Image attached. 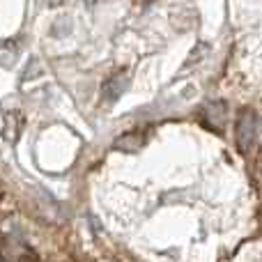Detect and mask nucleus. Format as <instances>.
Segmentation results:
<instances>
[{"label":"nucleus","instance_id":"nucleus-3","mask_svg":"<svg viewBox=\"0 0 262 262\" xmlns=\"http://www.w3.org/2000/svg\"><path fill=\"white\" fill-rule=\"evenodd\" d=\"M5 124H7V129H5V138L9 140V143H14L18 136V127H21V120H18L16 113H9L7 118H5Z\"/></svg>","mask_w":262,"mask_h":262},{"label":"nucleus","instance_id":"nucleus-4","mask_svg":"<svg viewBox=\"0 0 262 262\" xmlns=\"http://www.w3.org/2000/svg\"><path fill=\"white\" fill-rule=\"evenodd\" d=\"M85 3H88V5H95V3H97V0H85Z\"/></svg>","mask_w":262,"mask_h":262},{"label":"nucleus","instance_id":"nucleus-1","mask_svg":"<svg viewBox=\"0 0 262 262\" xmlns=\"http://www.w3.org/2000/svg\"><path fill=\"white\" fill-rule=\"evenodd\" d=\"M253 134H255V115L251 111H242V118L237 122V143H239L242 152H246V147L253 143Z\"/></svg>","mask_w":262,"mask_h":262},{"label":"nucleus","instance_id":"nucleus-2","mask_svg":"<svg viewBox=\"0 0 262 262\" xmlns=\"http://www.w3.org/2000/svg\"><path fill=\"white\" fill-rule=\"evenodd\" d=\"M127 85H129L127 74H118V76H113L111 81H106V85L101 88V97H104L106 101H115L124 90H127Z\"/></svg>","mask_w":262,"mask_h":262}]
</instances>
